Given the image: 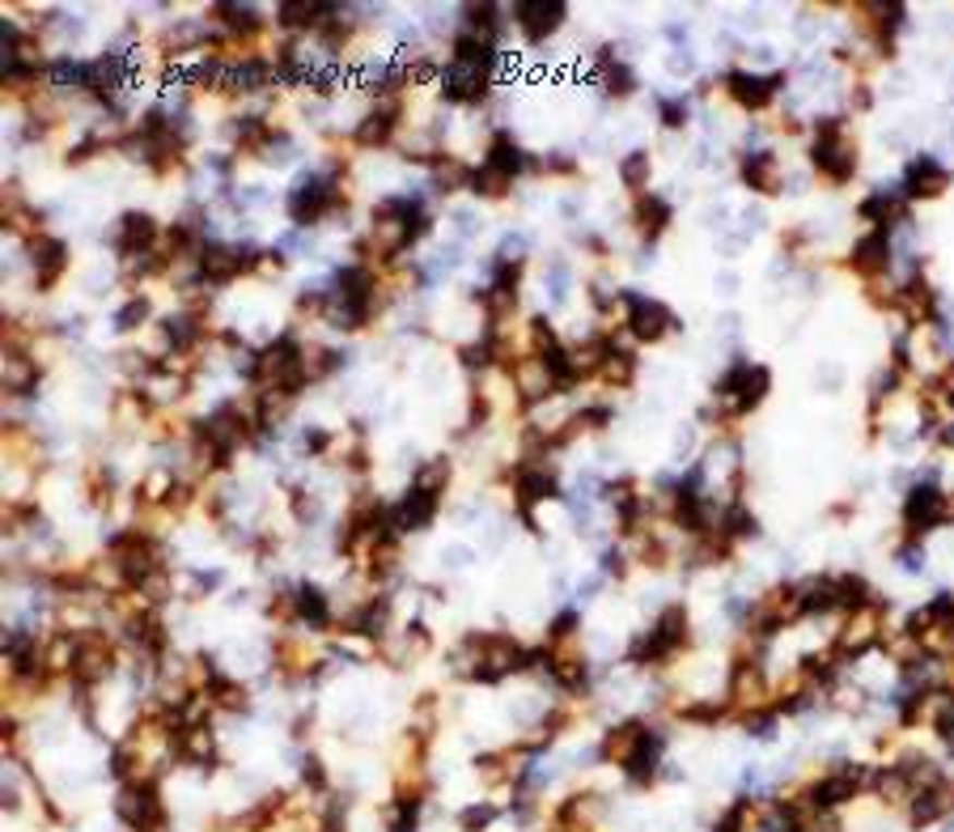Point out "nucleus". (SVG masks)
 Wrapping results in <instances>:
<instances>
[{
	"mask_svg": "<svg viewBox=\"0 0 954 832\" xmlns=\"http://www.w3.org/2000/svg\"><path fill=\"white\" fill-rule=\"evenodd\" d=\"M810 161L828 183H848L857 174V145L844 132V119L828 116L814 119V145H810Z\"/></svg>",
	"mask_w": 954,
	"mask_h": 832,
	"instance_id": "f257e3e1",
	"label": "nucleus"
},
{
	"mask_svg": "<svg viewBox=\"0 0 954 832\" xmlns=\"http://www.w3.org/2000/svg\"><path fill=\"white\" fill-rule=\"evenodd\" d=\"M768 387H772V374H768L763 365L747 361V357H734V365L717 378L713 396H717V408H722V412L742 417V412L760 408L763 396H768Z\"/></svg>",
	"mask_w": 954,
	"mask_h": 832,
	"instance_id": "f03ea898",
	"label": "nucleus"
},
{
	"mask_svg": "<svg viewBox=\"0 0 954 832\" xmlns=\"http://www.w3.org/2000/svg\"><path fill=\"white\" fill-rule=\"evenodd\" d=\"M684 646H687V607L684 603H671V607H662L657 625L645 629V634L628 646V663L653 667V663H666V659H671L675 650H684Z\"/></svg>",
	"mask_w": 954,
	"mask_h": 832,
	"instance_id": "7ed1b4c3",
	"label": "nucleus"
},
{
	"mask_svg": "<svg viewBox=\"0 0 954 832\" xmlns=\"http://www.w3.org/2000/svg\"><path fill=\"white\" fill-rule=\"evenodd\" d=\"M946 522H954L951 493H942L938 484H913L908 497H904V527H908V535L920 540L925 531H938Z\"/></svg>",
	"mask_w": 954,
	"mask_h": 832,
	"instance_id": "20e7f679",
	"label": "nucleus"
},
{
	"mask_svg": "<svg viewBox=\"0 0 954 832\" xmlns=\"http://www.w3.org/2000/svg\"><path fill=\"white\" fill-rule=\"evenodd\" d=\"M114 816L128 824L132 832H161L166 824V807H161V794L153 782L145 777H136V782H128L119 798H114Z\"/></svg>",
	"mask_w": 954,
	"mask_h": 832,
	"instance_id": "39448f33",
	"label": "nucleus"
},
{
	"mask_svg": "<svg viewBox=\"0 0 954 832\" xmlns=\"http://www.w3.org/2000/svg\"><path fill=\"white\" fill-rule=\"evenodd\" d=\"M619 298H624V306H628V331H632L637 340L657 345L662 336H671V331L679 327V318L671 315V306H662V302H653V298H641L637 289H624Z\"/></svg>",
	"mask_w": 954,
	"mask_h": 832,
	"instance_id": "423d86ee",
	"label": "nucleus"
},
{
	"mask_svg": "<svg viewBox=\"0 0 954 832\" xmlns=\"http://www.w3.org/2000/svg\"><path fill=\"white\" fill-rule=\"evenodd\" d=\"M951 170L933 154H920V158L908 161L904 170V200H938L951 192Z\"/></svg>",
	"mask_w": 954,
	"mask_h": 832,
	"instance_id": "0eeeda50",
	"label": "nucleus"
},
{
	"mask_svg": "<svg viewBox=\"0 0 954 832\" xmlns=\"http://www.w3.org/2000/svg\"><path fill=\"white\" fill-rule=\"evenodd\" d=\"M565 17H569V9L560 0H522V4H514V22H518V31L531 43H543L547 35H556L565 26Z\"/></svg>",
	"mask_w": 954,
	"mask_h": 832,
	"instance_id": "6e6552de",
	"label": "nucleus"
},
{
	"mask_svg": "<svg viewBox=\"0 0 954 832\" xmlns=\"http://www.w3.org/2000/svg\"><path fill=\"white\" fill-rule=\"evenodd\" d=\"M785 85V73H742V69H734V73H725V89H729V98L738 103V107H747V111H763L772 98H776V89Z\"/></svg>",
	"mask_w": 954,
	"mask_h": 832,
	"instance_id": "1a4fd4ad",
	"label": "nucleus"
},
{
	"mask_svg": "<svg viewBox=\"0 0 954 832\" xmlns=\"http://www.w3.org/2000/svg\"><path fill=\"white\" fill-rule=\"evenodd\" d=\"M331 204H336L331 183H327V179H318V174H305L302 183L289 192V217H293L298 226H310V221H318V217H323Z\"/></svg>",
	"mask_w": 954,
	"mask_h": 832,
	"instance_id": "9d476101",
	"label": "nucleus"
},
{
	"mask_svg": "<svg viewBox=\"0 0 954 832\" xmlns=\"http://www.w3.org/2000/svg\"><path fill=\"white\" fill-rule=\"evenodd\" d=\"M442 89H446V98H455V103H480L484 89H488V69L455 60L450 69H442Z\"/></svg>",
	"mask_w": 954,
	"mask_h": 832,
	"instance_id": "9b49d317",
	"label": "nucleus"
},
{
	"mask_svg": "<svg viewBox=\"0 0 954 832\" xmlns=\"http://www.w3.org/2000/svg\"><path fill=\"white\" fill-rule=\"evenodd\" d=\"M848 260L861 277H882L891 268V230H870L866 238H857Z\"/></svg>",
	"mask_w": 954,
	"mask_h": 832,
	"instance_id": "f8f14e48",
	"label": "nucleus"
},
{
	"mask_svg": "<svg viewBox=\"0 0 954 832\" xmlns=\"http://www.w3.org/2000/svg\"><path fill=\"white\" fill-rule=\"evenodd\" d=\"M437 515V497L433 493H424V489H412L395 510H390V527L395 531H420V527H428Z\"/></svg>",
	"mask_w": 954,
	"mask_h": 832,
	"instance_id": "ddd939ff",
	"label": "nucleus"
},
{
	"mask_svg": "<svg viewBox=\"0 0 954 832\" xmlns=\"http://www.w3.org/2000/svg\"><path fill=\"white\" fill-rule=\"evenodd\" d=\"M870 791H874L886 807H908L916 786L908 782V773H904L899 764H882V769H870Z\"/></svg>",
	"mask_w": 954,
	"mask_h": 832,
	"instance_id": "4468645a",
	"label": "nucleus"
},
{
	"mask_svg": "<svg viewBox=\"0 0 954 832\" xmlns=\"http://www.w3.org/2000/svg\"><path fill=\"white\" fill-rule=\"evenodd\" d=\"M742 183L760 196H776L781 192V161L772 154H747L742 158Z\"/></svg>",
	"mask_w": 954,
	"mask_h": 832,
	"instance_id": "2eb2a0df",
	"label": "nucleus"
},
{
	"mask_svg": "<svg viewBox=\"0 0 954 832\" xmlns=\"http://www.w3.org/2000/svg\"><path fill=\"white\" fill-rule=\"evenodd\" d=\"M594 81L603 85V94H615V98H628V94L637 89V73H632L624 60H615L611 47H603V56H599V73H594Z\"/></svg>",
	"mask_w": 954,
	"mask_h": 832,
	"instance_id": "dca6fc26",
	"label": "nucleus"
},
{
	"mask_svg": "<svg viewBox=\"0 0 954 832\" xmlns=\"http://www.w3.org/2000/svg\"><path fill=\"white\" fill-rule=\"evenodd\" d=\"M552 497H560L556 475L547 472V468L527 463V468L518 472V502H522V506H534V502H552Z\"/></svg>",
	"mask_w": 954,
	"mask_h": 832,
	"instance_id": "f3484780",
	"label": "nucleus"
},
{
	"mask_svg": "<svg viewBox=\"0 0 954 832\" xmlns=\"http://www.w3.org/2000/svg\"><path fill=\"white\" fill-rule=\"evenodd\" d=\"M637 230L645 238H657L666 226H671V204L662 196H653V192H641V200H637Z\"/></svg>",
	"mask_w": 954,
	"mask_h": 832,
	"instance_id": "a211bd4d",
	"label": "nucleus"
},
{
	"mask_svg": "<svg viewBox=\"0 0 954 832\" xmlns=\"http://www.w3.org/2000/svg\"><path fill=\"white\" fill-rule=\"evenodd\" d=\"M484 166H493L496 174H505V179H514V174H522L527 170V154L514 145V136L509 132H496L493 149H488V161Z\"/></svg>",
	"mask_w": 954,
	"mask_h": 832,
	"instance_id": "6ab92c4d",
	"label": "nucleus"
},
{
	"mask_svg": "<svg viewBox=\"0 0 954 832\" xmlns=\"http://www.w3.org/2000/svg\"><path fill=\"white\" fill-rule=\"evenodd\" d=\"M153 238H157V221H153L149 213H128L119 221V246L128 255H136L141 246H153Z\"/></svg>",
	"mask_w": 954,
	"mask_h": 832,
	"instance_id": "aec40b11",
	"label": "nucleus"
},
{
	"mask_svg": "<svg viewBox=\"0 0 954 832\" xmlns=\"http://www.w3.org/2000/svg\"><path fill=\"white\" fill-rule=\"evenodd\" d=\"M395 116H399V103L390 98V103H382L374 116H365V123L357 128V141L361 145H382L386 136H390V128H395Z\"/></svg>",
	"mask_w": 954,
	"mask_h": 832,
	"instance_id": "412c9836",
	"label": "nucleus"
},
{
	"mask_svg": "<svg viewBox=\"0 0 954 832\" xmlns=\"http://www.w3.org/2000/svg\"><path fill=\"white\" fill-rule=\"evenodd\" d=\"M298 612H302V620H310L314 629H323L327 620H331V612H327V599L318 587H302L298 591Z\"/></svg>",
	"mask_w": 954,
	"mask_h": 832,
	"instance_id": "4be33fe9",
	"label": "nucleus"
},
{
	"mask_svg": "<svg viewBox=\"0 0 954 832\" xmlns=\"http://www.w3.org/2000/svg\"><path fill=\"white\" fill-rule=\"evenodd\" d=\"M4 383H9V391L26 396V391L35 387V365H31L26 357H9V361H4Z\"/></svg>",
	"mask_w": 954,
	"mask_h": 832,
	"instance_id": "5701e85b",
	"label": "nucleus"
},
{
	"mask_svg": "<svg viewBox=\"0 0 954 832\" xmlns=\"http://www.w3.org/2000/svg\"><path fill=\"white\" fill-rule=\"evenodd\" d=\"M619 179H624V188H632V192H641L649 183V154L645 149H637V154H628V158L619 161Z\"/></svg>",
	"mask_w": 954,
	"mask_h": 832,
	"instance_id": "b1692460",
	"label": "nucleus"
},
{
	"mask_svg": "<svg viewBox=\"0 0 954 832\" xmlns=\"http://www.w3.org/2000/svg\"><path fill=\"white\" fill-rule=\"evenodd\" d=\"M416 820H420V798H399L395 803V811H390V832H416Z\"/></svg>",
	"mask_w": 954,
	"mask_h": 832,
	"instance_id": "393cba45",
	"label": "nucleus"
},
{
	"mask_svg": "<svg viewBox=\"0 0 954 832\" xmlns=\"http://www.w3.org/2000/svg\"><path fill=\"white\" fill-rule=\"evenodd\" d=\"M195 336H200V331H195V318H188V315H179V318L170 315V318H166V340H170L174 349H188Z\"/></svg>",
	"mask_w": 954,
	"mask_h": 832,
	"instance_id": "a878e982",
	"label": "nucleus"
},
{
	"mask_svg": "<svg viewBox=\"0 0 954 832\" xmlns=\"http://www.w3.org/2000/svg\"><path fill=\"white\" fill-rule=\"evenodd\" d=\"M446 480H450V463H446V459H433V463H424V468H420L416 489H424V493H437Z\"/></svg>",
	"mask_w": 954,
	"mask_h": 832,
	"instance_id": "bb28decb",
	"label": "nucleus"
},
{
	"mask_svg": "<svg viewBox=\"0 0 954 832\" xmlns=\"http://www.w3.org/2000/svg\"><path fill=\"white\" fill-rule=\"evenodd\" d=\"M458 820H462V829H467V832H484L496 820V803H480V807H467V811H462Z\"/></svg>",
	"mask_w": 954,
	"mask_h": 832,
	"instance_id": "cd10ccee",
	"label": "nucleus"
},
{
	"mask_svg": "<svg viewBox=\"0 0 954 832\" xmlns=\"http://www.w3.org/2000/svg\"><path fill=\"white\" fill-rule=\"evenodd\" d=\"M145 315H149V302H145V298H132V302H128V306L119 311L114 327H119V331H132L136 323H145Z\"/></svg>",
	"mask_w": 954,
	"mask_h": 832,
	"instance_id": "c85d7f7f",
	"label": "nucleus"
},
{
	"mask_svg": "<svg viewBox=\"0 0 954 832\" xmlns=\"http://www.w3.org/2000/svg\"><path fill=\"white\" fill-rule=\"evenodd\" d=\"M657 107H662V123H666V128H684V123H687V103H684V98H662Z\"/></svg>",
	"mask_w": 954,
	"mask_h": 832,
	"instance_id": "c756f323",
	"label": "nucleus"
},
{
	"mask_svg": "<svg viewBox=\"0 0 954 832\" xmlns=\"http://www.w3.org/2000/svg\"><path fill=\"white\" fill-rule=\"evenodd\" d=\"M302 777H305V786H314V791H323V786H327V773H323L318 756H305V760H302Z\"/></svg>",
	"mask_w": 954,
	"mask_h": 832,
	"instance_id": "7c9ffc66",
	"label": "nucleus"
},
{
	"mask_svg": "<svg viewBox=\"0 0 954 832\" xmlns=\"http://www.w3.org/2000/svg\"><path fill=\"white\" fill-rule=\"evenodd\" d=\"M899 560H904V569H925V548H916V540L908 544V548H899Z\"/></svg>",
	"mask_w": 954,
	"mask_h": 832,
	"instance_id": "2f4dec72",
	"label": "nucleus"
},
{
	"mask_svg": "<svg viewBox=\"0 0 954 832\" xmlns=\"http://www.w3.org/2000/svg\"><path fill=\"white\" fill-rule=\"evenodd\" d=\"M323 832H343V807H327V816H323Z\"/></svg>",
	"mask_w": 954,
	"mask_h": 832,
	"instance_id": "473e14b6",
	"label": "nucleus"
},
{
	"mask_svg": "<svg viewBox=\"0 0 954 832\" xmlns=\"http://www.w3.org/2000/svg\"><path fill=\"white\" fill-rule=\"evenodd\" d=\"M603 574H615V578H624V553H603Z\"/></svg>",
	"mask_w": 954,
	"mask_h": 832,
	"instance_id": "72a5a7b5",
	"label": "nucleus"
}]
</instances>
